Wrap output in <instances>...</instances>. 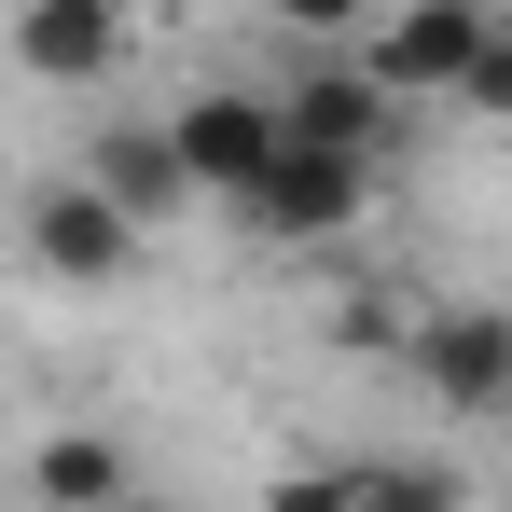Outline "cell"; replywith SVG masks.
I'll use <instances>...</instances> for the list:
<instances>
[{"mask_svg": "<svg viewBox=\"0 0 512 512\" xmlns=\"http://www.w3.org/2000/svg\"><path fill=\"white\" fill-rule=\"evenodd\" d=\"M360 208H374V167H360V153H333V139H291V125H277L263 180L236 194V222H250V236H277V250H319V236H346Z\"/></svg>", "mask_w": 512, "mask_h": 512, "instance_id": "3957f363", "label": "cell"}, {"mask_svg": "<svg viewBox=\"0 0 512 512\" xmlns=\"http://www.w3.org/2000/svg\"><path fill=\"white\" fill-rule=\"evenodd\" d=\"M402 374L429 416H512V305H416Z\"/></svg>", "mask_w": 512, "mask_h": 512, "instance_id": "7a4b0ae2", "label": "cell"}, {"mask_svg": "<svg viewBox=\"0 0 512 512\" xmlns=\"http://www.w3.org/2000/svg\"><path fill=\"white\" fill-rule=\"evenodd\" d=\"M14 70L28 84H56V97H84V84H111L125 56H139V14L125 0H14Z\"/></svg>", "mask_w": 512, "mask_h": 512, "instance_id": "5b68a950", "label": "cell"}, {"mask_svg": "<svg viewBox=\"0 0 512 512\" xmlns=\"http://www.w3.org/2000/svg\"><path fill=\"white\" fill-rule=\"evenodd\" d=\"M84 180L111 194V208H125V222H153V236H167L180 208H194V180H180L167 125H97V139H84Z\"/></svg>", "mask_w": 512, "mask_h": 512, "instance_id": "ba28073f", "label": "cell"}, {"mask_svg": "<svg viewBox=\"0 0 512 512\" xmlns=\"http://www.w3.org/2000/svg\"><path fill=\"white\" fill-rule=\"evenodd\" d=\"M263 512H346V471H277Z\"/></svg>", "mask_w": 512, "mask_h": 512, "instance_id": "4fadbf2b", "label": "cell"}, {"mask_svg": "<svg viewBox=\"0 0 512 512\" xmlns=\"http://www.w3.org/2000/svg\"><path fill=\"white\" fill-rule=\"evenodd\" d=\"M471 42H485V0H402V14H374V42H360V70L402 97H457V70H471Z\"/></svg>", "mask_w": 512, "mask_h": 512, "instance_id": "52a82bcc", "label": "cell"}, {"mask_svg": "<svg viewBox=\"0 0 512 512\" xmlns=\"http://www.w3.org/2000/svg\"><path fill=\"white\" fill-rule=\"evenodd\" d=\"M14 236H28V263H42L56 291H111V277H139V250H153V222H125V208H111V194H97L84 167L28 180Z\"/></svg>", "mask_w": 512, "mask_h": 512, "instance_id": "6da1fadb", "label": "cell"}, {"mask_svg": "<svg viewBox=\"0 0 512 512\" xmlns=\"http://www.w3.org/2000/svg\"><path fill=\"white\" fill-rule=\"evenodd\" d=\"M277 125H291V139H333V153H360V167H388V139H402V97L374 84L346 42H319V56L277 84Z\"/></svg>", "mask_w": 512, "mask_h": 512, "instance_id": "8992f818", "label": "cell"}, {"mask_svg": "<svg viewBox=\"0 0 512 512\" xmlns=\"http://www.w3.org/2000/svg\"><path fill=\"white\" fill-rule=\"evenodd\" d=\"M263 14H277V28H291V42H305V56H319V42H346V28H360V14H374V0H263Z\"/></svg>", "mask_w": 512, "mask_h": 512, "instance_id": "7c38bea8", "label": "cell"}, {"mask_svg": "<svg viewBox=\"0 0 512 512\" xmlns=\"http://www.w3.org/2000/svg\"><path fill=\"white\" fill-rule=\"evenodd\" d=\"M457 111L512 125V14H485V42H471V70H457Z\"/></svg>", "mask_w": 512, "mask_h": 512, "instance_id": "8fae6325", "label": "cell"}, {"mask_svg": "<svg viewBox=\"0 0 512 512\" xmlns=\"http://www.w3.org/2000/svg\"><path fill=\"white\" fill-rule=\"evenodd\" d=\"M346 512H471L457 457H346Z\"/></svg>", "mask_w": 512, "mask_h": 512, "instance_id": "30bf717a", "label": "cell"}, {"mask_svg": "<svg viewBox=\"0 0 512 512\" xmlns=\"http://www.w3.org/2000/svg\"><path fill=\"white\" fill-rule=\"evenodd\" d=\"M125 485H139V471H125L111 429H42V443H28V499L42 512H111Z\"/></svg>", "mask_w": 512, "mask_h": 512, "instance_id": "9c48e42d", "label": "cell"}, {"mask_svg": "<svg viewBox=\"0 0 512 512\" xmlns=\"http://www.w3.org/2000/svg\"><path fill=\"white\" fill-rule=\"evenodd\" d=\"M167 153L194 180V208H236L263 180V153H277V84H194L167 111Z\"/></svg>", "mask_w": 512, "mask_h": 512, "instance_id": "277c9868", "label": "cell"}, {"mask_svg": "<svg viewBox=\"0 0 512 512\" xmlns=\"http://www.w3.org/2000/svg\"><path fill=\"white\" fill-rule=\"evenodd\" d=\"M111 512H153V499H139V485H125V499H111Z\"/></svg>", "mask_w": 512, "mask_h": 512, "instance_id": "5bb4252c", "label": "cell"}]
</instances>
